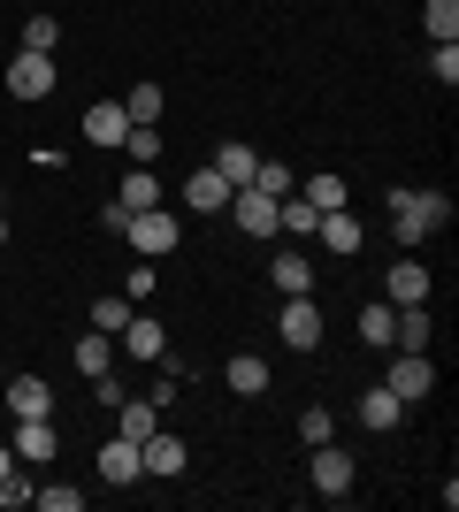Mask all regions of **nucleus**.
I'll return each instance as SVG.
<instances>
[{
  "instance_id": "f257e3e1",
  "label": "nucleus",
  "mask_w": 459,
  "mask_h": 512,
  "mask_svg": "<svg viewBox=\"0 0 459 512\" xmlns=\"http://www.w3.org/2000/svg\"><path fill=\"white\" fill-rule=\"evenodd\" d=\"M391 214H398V245H429V237L452 222V199L444 192H414V184H391Z\"/></svg>"
},
{
  "instance_id": "f03ea898",
  "label": "nucleus",
  "mask_w": 459,
  "mask_h": 512,
  "mask_svg": "<svg viewBox=\"0 0 459 512\" xmlns=\"http://www.w3.org/2000/svg\"><path fill=\"white\" fill-rule=\"evenodd\" d=\"M123 237L138 245V260H153V253H176V245H184V222H176L169 207H146V214L123 222Z\"/></svg>"
},
{
  "instance_id": "7ed1b4c3",
  "label": "nucleus",
  "mask_w": 459,
  "mask_h": 512,
  "mask_svg": "<svg viewBox=\"0 0 459 512\" xmlns=\"http://www.w3.org/2000/svg\"><path fill=\"white\" fill-rule=\"evenodd\" d=\"M276 329H284L291 352H314V344H322V299H314V291H291L284 314H276Z\"/></svg>"
},
{
  "instance_id": "20e7f679",
  "label": "nucleus",
  "mask_w": 459,
  "mask_h": 512,
  "mask_svg": "<svg viewBox=\"0 0 459 512\" xmlns=\"http://www.w3.org/2000/svg\"><path fill=\"white\" fill-rule=\"evenodd\" d=\"M115 344H123V360H138V367H153V360H169V329L153 314H131L123 329H115Z\"/></svg>"
},
{
  "instance_id": "39448f33",
  "label": "nucleus",
  "mask_w": 459,
  "mask_h": 512,
  "mask_svg": "<svg viewBox=\"0 0 459 512\" xmlns=\"http://www.w3.org/2000/svg\"><path fill=\"white\" fill-rule=\"evenodd\" d=\"M383 390H391V398H406V406H414V398H429V390H437V367H429V352H398L391 375H383Z\"/></svg>"
},
{
  "instance_id": "423d86ee",
  "label": "nucleus",
  "mask_w": 459,
  "mask_h": 512,
  "mask_svg": "<svg viewBox=\"0 0 459 512\" xmlns=\"http://www.w3.org/2000/svg\"><path fill=\"white\" fill-rule=\"evenodd\" d=\"M0 406H8V421H39V413H54V390H46L39 375H8V383H0Z\"/></svg>"
},
{
  "instance_id": "0eeeda50",
  "label": "nucleus",
  "mask_w": 459,
  "mask_h": 512,
  "mask_svg": "<svg viewBox=\"0 0 459 512\" xmlns=\"http://www.w3.org/2000/svg\"><path fill=\"white\" fill-rule=\"evenodd\" d=\"M8 92H16V100H46V92H54V54H31V46H23L16 62H8Z\"/></svg>"
},
{
  "instance_id": "6e6552de",
  "label": "nucleus",
  "mask_w": 459,
  "mask_h": 512,
  "mask_svg": "<svg viewBox=\"0 0 459 512\" xmlns=\"http://www.w3.org/2000/svg\"><path fill=\"white\" fill-rule=\"evenodd\" d=\"M352 482H360L352 451H337V444H314V490H322V497H352Z\"/></svg>"
},
{
  "instance_id": "1a4fd4ad",
  "label": "nucleus",
  "mask_w": 459,
  "mask_h": 512,
  "mask_svg": "<svg viewBox=\"0 0 459 512\" xmlns=\"http://www.w3.org/2000/svg\"><path fill=\"white\" fill-rule=\"evenodd\" d=\"M230 222H238L245 237H276V199L253 192V184H238V192H230Z\"/></svg>"
},
{
  "instance_id": "9d476101",
  "label": "nucleus",
  "mask_w": 459,
  "mask_h": 512,
  "mask_svg": "<svg viewBox=\"0 0 459 512\" xmlns=\"http://www.w3.org/2000/svg\"><path fill=\"white\" fill-rule=\"evenodd\" d=\"M230 192H238V184H222L215 169H192L176 199H184V214H222V207H230Z\"/></svg>"
},
{
  "instance_id": "9b49d317",
  "label": "nucleus",
  "mask_w": 459,
  "mask_h": 512,
  "mask_svg": "<svg viewBox=\"0 0 459 512\" xmlns=\"http://www.w3.org/2000/svg\"><path fill=\"white\" fill-rule=\"evenodd\" d=\"M314 237H322V253H360V245H368V222H360L352 207H337V214L314 222Z\"/></svg>"
},
{
  "instance_id": "f8f14e48",
  "label": "nucleus",
  "mask_w": 459,
  "mask_h": 512,
  "mask_svg": "<svg viewBox=\"0 0 459 512\" xmlns=\"http://www.w3.org/2000/svg\"><path fill=\"white\" fill-rule=\"evenodd\" d=\"M138 467H146V474H161V482H169V474H184V436L153 428L146 444H138Z\"/></svg>"
},
{
  "instance_id": "ddd939ff",
  "label": "nucleus",
  "mask_w": 459,
  "mask_h": 512,
  "mask_svg": "<svg viewBox=\"0 0 459 512\" xmlns=\"http://www.w3.org/2000/svg\"><path fill=\"white\" fill-rule=\"evenodd\" d=\"M383 299H391V306H421V299H429V268H421V260H391Z\"/></svg>"
},
{
  "instance_id": "4468645a",
  "label": "nucleus",
  "mask_w": 459,
  "mask_h": 512,
  "mask_svg": "<svg viewBox=\"0 0 459 512\" xmlns=\"http://www.w3.org/2000/svg\"><path fill=\"white\" fill-rule=\"evenodd\" d=\"M85 138H92V146H123V138H131V115H123V100L85 107Z\"/></svg>"
},
{
  "instance_id": "2eb2a0df",
  "label": "nucleus",
  "mask_w": 459,
  "mask_h": 512,
  "mask_svg": "<svg viewBox=\"0 0 459 512\" xmlns=\"http://www.w3.org/2000/svg\"><path fill=\"white\" fill-rule=\"evenodd\" d=\"M138 474H146V467H138V444H131V436H115V444L100 451V482L123 490V482H138Z\"/></svg>"
},
{
  "instance_id": "dca6fc26",
  "label": "nucleus",
  "mask_w": 459,
  "mask_h": 512,
  "mask_svg": "<svg viewBox=\"0 0 459 512\" xmlns=\"http://www.w3.org/2000/svg\"><path fill=\"white\" fill-rule=\"evenodd\" d=\"M299 199H306L314 214H337V207L352 199V184H345V176H306V184H299Z\"/></svg>"
},
{
  "instance_id": "f3484780",
  "label": "nucleus",
  "mask_w": 459,
  "mask_h": 512,
  "mask_svg": "<svg viewBox=\"0 0 459 512\" xmlns=\"http://www.w3.org/2000/svg\"><path fill=\"white\" fill-rule=\"evenodd\" d=\"M360 421H368L375 436H391V428L406 421V398H391V390H368V398H360Z\"/></svg>"
},
{
  "instance_id": "a211bd4d",
  "label": "nucleus",
  "mask_w": 459,
  "mask_h": 512,
  "mask_svg": "<svg viewBox=\"0 0 459 512\" xmlns=\"http://www.w3.org/2000/svg\"><path fill=\"white\" fill-rule=\"evenodd\" d=\"M16 451H23V459H54V451H62L54 421H46V413H39V421H16Z\"/></svg>"
},
{
  "instance_id": "6ab92c4d",
  "label": "nucleus",
  "mask_w": 459,
  "mask_h": 512,
  "mask_svg": "<svg viewBox=\"0 0 459 512\" xmlns=\"http://www.w3.org/2000/svg\"><path fill=\"white\" fill-rule=\"evenodd\" d=\"M253 169H261V153H253V146H238V138H230V146L215 153V176H222V184H253Z\"/></svg>"
},
{
  "instance_id": "aec40b11",
  "label": "nucleus",
  "mask_w": 459,
  "mask_h": 512,
  "mask_svg": "<svg viewBox=\"0 0 459 512\" xmlns=\"http://www.w3.org/2000/svg\"><path fill=\"white\" fill-rule=\"evenodd\" d=\"M222 375H230V390H238V398H261V390H268V367H261V352H238V360L222 367Z\"/></svg>"
},
{
  "instance_id": "412c9836",
  "label": "nucleus",
  "mask_w": 459,
  "mask_h": 512,
  "mask_svg": "<svg viewBox=\"0 0 459 512\" xmlns=\"http://www.w3.org/2000/svg\"><path fill=\"white\" fill-rule=\"evenodd\" d=\"M115 207H131V214H146V207H161V184H153L146 169H131L123 184H115Z\"/></svg>"
},
{
  "instance_id": "4be33fe9",
  "label": "nucleus",
  "mask_w": 459,
  "mask_h": 512,
  "mask_svg": "<svg viewBox=\"0 0 459 512\" xmlns=\"http://www.w3.org/2000/svg\"><path fill=\"white\" fill-rule=\"evenodd\" d=\"M268 276H276V291L291 299V291H314V260H306V253H276V268H268Z\"/></svg>"
},
{
  "instance_id": "5701e85b",
  "label": "nucleus",
  "mask_w": 459,
  "mask_h": 512,
  "mask_svg": "<svg viewBox=\"0 0 459 512\" xmlns=\"http://www.w3.org/2000/svg\"><path fill=\"white\" fill-rule=\"evenodd\" d=\"M77 367H85V375H108V367H115V337L85 329V337H77Z\"/></svg>"
},
{
  "instance_id": "b1692460",
  "label": "nucleus",
  "mask_w": 459,
  "mask_h": 512,
  "mask_svg": "<svg viewBox=\"0 0 459 512\" xmlns=\"http://www.w3.org/2000/svg\"><path fill=\"white\" fill-rule=\"evenodd\" d=\"M253 192H268V199H291V192H299V176H291L284 161H261V169H253Z\"/></svg>"
},
{
  "instance_id": "393cba45",
  "label": "nucleus",
  "mask_w": 459,
  "mask_h": 512,
  "mask_svg": "<svg viewBox=\"0 0 459 512\" xmlns=\"http://www.w3.org/2000/svg\"><path fill=\"white\" fill-rule=\"evenodd\" d=\"M421 23H429V39H459V0H429V8H421Z\"/></svg>"
},
{
  "instance_id": "a878e982",
  "label": "nucleus",
  "mask_w": 459,
  "mask_h": 512,
  "mask_svg": "<svg viewBox=\"0 0 459 512\" xmlns=\"http://www.w3.org/2000/svg\"><path fill=\"white\" fill-rule=\"evenodd\" d=\"M131 314H138L131 299H100V306H92V314H85V329H100V337H115V329H123V321H131Z\"/></svg>"
},
{
  "instance_id": "bb28decb",
  "label": "nucleus",
  "mask_w": 459,
  "mask_h": 512,
  "mask_svg": "<svg viewBox=\"0 0 459 512\" xmlns=\"http://www.w3.org/2000/svg\"><path fill=\"white\" fill-rule=\"evenodd\" d=\"M115 421H123L115 436H131V444H146V436H153V406H138V398H123V406H115Z\"/></svg>"
},
{
  "instance_id": "cd10ccee",
  "label": "nucleus",
  "mask_w": 459,
  "mask_h": 512,
  "mask_svg": "<svg viewBox=\"0 0 459 512\" xmlns=\"http://www.w3.org/2000/svg\"><path fill=\"white\" fill-rule=\"evenodd\" d=\"M161 85H131V100H123V115H131V123H161Z\"/></svg>"
},
{
  "instance_id": "c85d7f7f",
  "label": "nucleus",
  "mask_w": 459,
  "mask_h": 512,
  "mask_svg": "<svg viewBox=\"0 0 459 512\" xmlns=\"http://www.w3.org/2000/svg\"><path fill=\"white\" fill-rule=\"evenodd\" d=\"M391 321H398V306H383V299L360 306V337H368V344H391Z\"/></svg>"
},
{
  "instance_id": "c756f323",
  "label": "nucleus",
  "mask_w": 459,
  "mask_h": 512,
  "mask_svg": "<svg viewBox=\"0 0 459 512\" xmlns=\"http://www.w3.org/2000/svg\"><path fill=\"white\" fill-rule=\"evenodd\" d=\"M123 153H131L138 169H146L153 153H161V130H153V123H131V138H123Z\"/></svg>"
},
{
  "instance_id": "7c9ffc66",
  "label": "nucleus",
  "mask_w": 459,
  "mask_h": 512,
  "mask_svg": "<svg viewBox=\"0 0 459 512\" xmlns=\"http://www.w3.org/2000/svg\"><path fill=\"white\" fill-rule=\"evenodd\" d=\"M54 39H62V23H54V16H31V23H23V46H31V54H54Z\"/></svg>"
},
{
  "instance_id": "2f4dec72",
  "label": "nucleus",
  "mask_w": 459,
  "mask_h": 512,
  "mask_svg": "<svg viewBox=\"0 0 459 512\" xmlns=\"http://www.w3.org/2000/svg\"><path fill=\"white\" fill-rule=\"evenodd\" d=\"M31 505H46V512H77V505H85V490H62V482H46V490H31Z\"/></svg>"
},
{
  "instance_id": "473e14b6",
  "label": "nucleus",
  "mask_w": 459,
  "mask_h": 512,
  "mask_svg": "<svg viewBox=\"0 0 459 512\" xmlns=\"http://www.w3.org/2000/svg\"><path fill=\"white\" fill-rule=\"evenodd\" d=\"M23 505H31V482L8 467V474H0V512H23Z\"/></svg>"
},
{
  "instance_id": "72a5a7b5",
  "label": "nucleus",
  "mask_w": 459,
  "mask_h": 512,
  "mask_svg": "<svg viewBox=\"0 0 459 512\" xmlns=\"http://www.w3.org/2000/svg\"><path fill=\"white\" fill-rule=\"evenodd\" d=\"M299 436H306V451L329 444V406H306V413H299Z\"/></svg>"
},
{
  "instance_id": "f704fd0d",
  "label": "nucleus",
  "mask_w": 459,
  "mask_h": 512,
  "mask_svg": "<svg viewBox=\"0 0 459 512\" xmlns=\"http://www.w3.org/2000/svg\"><path fill=\"white\" fill-rule=\"evenodd\" d=\"M429 69H437V85H459V39H444L437 54H429Z\"/></svg>"
},
{
  "instance_id": "c9c22d12",
  "label": "nucleus",
  "mask_w": 459,
  "mask_h": 512,
  "mask_svg": "<svg viewBox=\"0 0 459 512\" xmlns=\"http://www.w3.org/2000/svg\"><path fill=\"white\" fill-rule=\"evenodd\" d=\"M8 467H16V459H8V444H0V474H8Z\"/></svg>"
},
{
  "instance_id": "e433bc0d",
  "label": "nucleus",
  "mask_w": 459,
  "mask_h": 512,
  "mask_svg": "<svg viewBox=\"0 0 459 512\" xmlns=\"http://www.w3.org/2000/svg\"><path fill=\"white\" fill-rule=\"evenodd\" d=\"M0 245H8V214H0Z\"/></svg>"
},
{
  "instance_id": "4c0bfd02",
  "label": "nucleus",
  "mask_w": 459,
  "mask_h": 512,
  "mask_svg": "<svg viewBox=\"0 0 459 512\" xmlns=\"http://www.w3.org/2000/svg\"><path fill=\"white\" fill-rule=\"evenodd\" d=\"M0 383H8V360H0Z\"/></svg>"
}]
</instances>
